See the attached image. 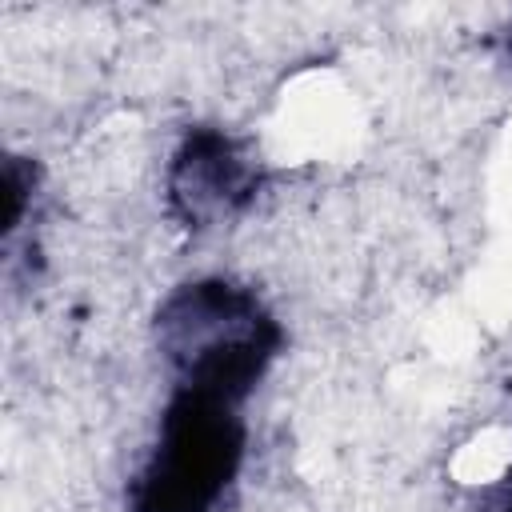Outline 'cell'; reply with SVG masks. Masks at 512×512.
<instances>
[{"label": "cell", "instance_id": "1", "mask_svg": "<svg viewBox=\"0 0 512 512\" xmlns=\"http://www.w3.org/2000/svg\"><path fill=\"white\" fill-rule=\"evenodd\" d=\"M240 456L228 400L188 388L164 420V440L140 480L136 512H208Z\"/></svg>", "mask_w": 512, "mask_h": 512}, {"label": "cell", "instance_id": "2", "mask_svg": "<svg viewBox=\"0 0 512 512\" xmlns=\"http://www.w3.org/2000/svg\"><path fill=\"white\" fill-rule=\"evenodd\" d=\"M252 184V172L236 156V148L216 136L200 132L188 140V148L176 160L172 172V200L188 220H212L228 212Z\"/></svg>", "mask_w": 512, "mask_h": 512}]
</instances>
